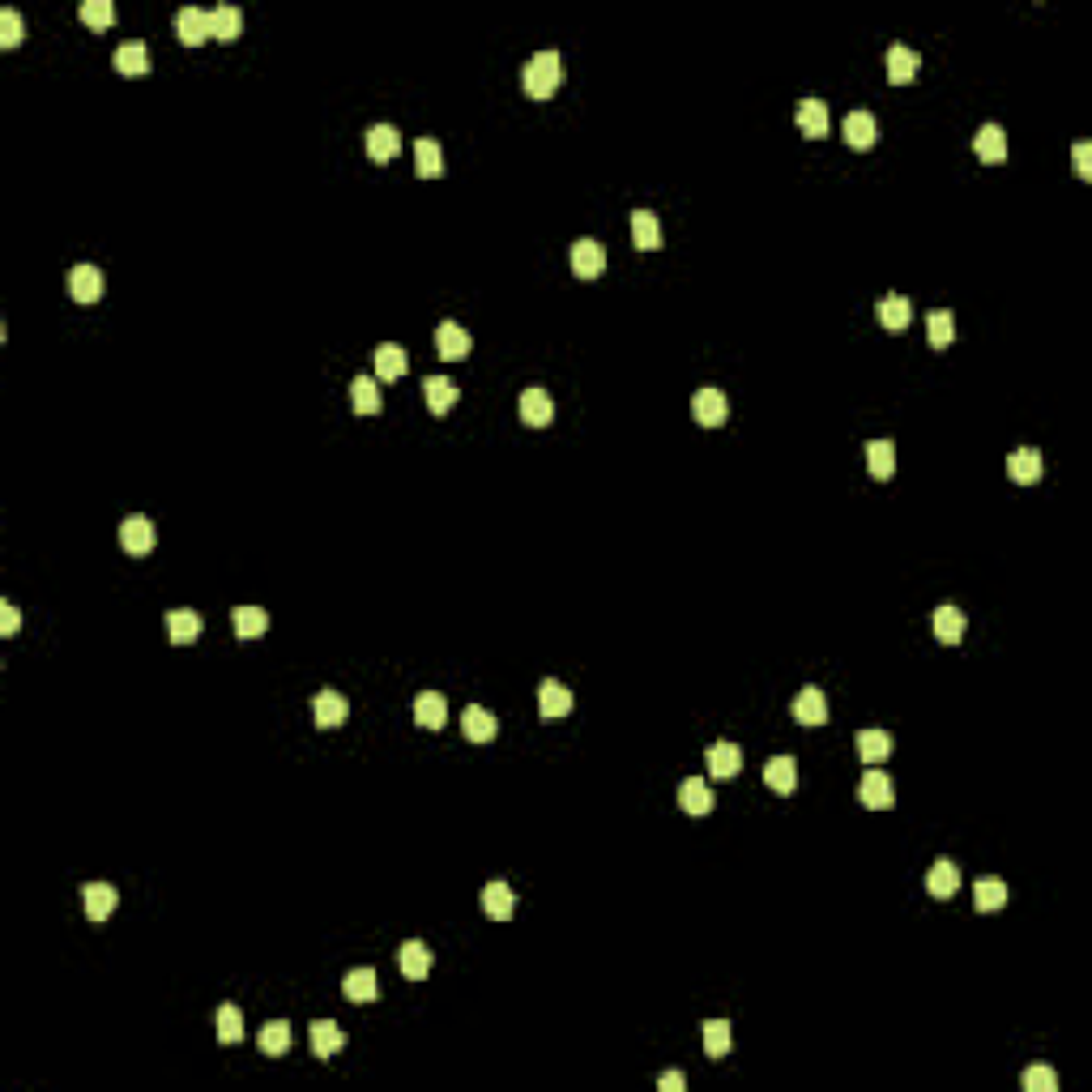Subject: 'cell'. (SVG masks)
<instances>
[{
	"label": "cell",
	"mask_w": 1092,
	"mask_h": 1092,
	"mask_svg": "<svg viewBox=\"0 0 1092 1092\" xmlns=\"http://www.w3.org/2000/svg\"><path fill=\"white\" fill-rule=\"evenodd\" d=\"M559 81H564L559 51H538V56H529L526 73H521V86H526L529 99H551V94L559 90Z\"/></svg>",
	"instance_id": "cell-1"
},
{
	"label": "cell",
	"mask_w": 1092,
	"mask_h": 1092,
	"mask_svg": "<svg viewBox=\"0 0 1092 1092\" xmlns=\"http://www.w3.org/2000/svg\"><path fill=\"white\" fill-rule=\"evenodd\" d=\"M175 34H180L184 48H201L205 39H213V13L197 9V5L180 9V18H175Z\"/></svg>",
	"instance_id": "cell-2"
},
{
	"label": "cell",
	"mask_w": 1092,
	"mask_h": 1092,
	"mask_svg": "<svg viewBox=\"0 0 1092 1092\" xmlns=\"http://www.w3.org/2000/svg\"><path fill=\"white\" fill-rule=\"evenodd\" d=\"M858 799H862V807H870V811H888L892 802H896V785H892L888 772L867 769L862 772V785H858Z\"/></svg>",
	"instance_id": "cell-3"
},
{
	"label": "cell",
	"mask_w": 1092,
	"mask_h": 1092,
	"mask_svg": "<svg viewBox=\"0 0 1092 1092\" xmlns=\"http://www.w3.org/2000/svg\"><path fill=\"white\" fill-rule=\"evenodd\" d=\"M538 713H542V721H564L572 713V691L555 678H542L538 683Z\"/></svg>",
	"instance_id": "cell-4"
},
{
	"label": "cell",
	"mask_w": 1092,
	"mask_h": 1092,
	"mask_svg": "<svg viewBox=\"0 0 1092 1092\" xmlns=\"http://www.w3.org/2000/svg\"><path fill=\"white\" fill-rule=\"evenodd\" d=\"M312 717H316V726H321V730H337V726H346V721H350V704H346L342 691H316Z\"/></svg>",
	"instance_id": "cell-5"
},
{
	"label": "cell",
	"mask_w": 1092,
	"mask_h": 1092,
	"mask_svg": "<svg viewBox=\"0 0 1092 1092\" xmlns=\"http://www.w3.org/2000/svg\"><path fill=\"white\" fill-rule=\"evenodd\" d=\"M691 415H696L700 427H721L730 418V402L721 389H700L696 397H691Z\"/></svg>",
	"instance_id": "cell-6"
},
{
	"label": "cell",
	"mask_w": 1092,
	"mask_h": 1092,
	"mask_svg": "<svg viewBox=\"0 0 1092 1092\" xmlns=\"http://www.w3.org/2000/svg\"><path fill=\"white\" fill-rule=\"evenodd\" d=\"M69 294L77 304H99L102 299V269L99 265H73L69 269Z\"/></svg>",
	"instance_id": "cell-7"
},
{
	"label": "cell",
	"mask_w": 1092,
	"mask_h": 1092,
	"mask_svg": "<svg viewBox=\"0 0 1092 1092\" xmlns=\"http://www.w3.org/2000/svg\"><path fill=\"white\" fill-rule=\"evenodd\" d=\"M602 269H607V248H602V243L597 239H577L572 243V273H577V278L594 282Z\"/></svg>",
	"instance_id": "cell-8"
},
{
	"label": "cell",
	"mask_w": 1092,
	"mask_h": 1092,
	"mask_svg": "<svg viewBox=\"0 0 1092 1092\" xmlns=\"http://www.w3.org/2000/svg\"><path fill=\"white\" fill-rule=\"evenodd\" d=\"M423 397H427V410H431L435 418H444L448 410L461 402V389H457L453 380H444V375H427V380H423Z\"/></svg>",
	"instance_id": "cell-9"
},
{
	"label": "cell",
	"mask_w": 1092,
	"mask_h": 1092,
	"mask_svg": "<svg viewBox=\"0 0 1092 1092\" xmlns=\"http://www.w3.org/2000/svg\"><path fill=\"white\" fill-rule=\"evenodd\" d=\"M81 900H86V918L107 921L116 913V905H120V892H116L112 883H86V888H81Z\"/></svg>",
	"instance_id": "cell-10"
},
{
	"label": "cell",
	"mask_w": 1092,
	"mask_h": 1092,
	"mask_svg": "<svg viewBox=\"0 0 1092 1092\" xmlns=\"http://www.w3.org/2000/svg\"><path fill=\"white\" fill-rule=\"evenodd\" d=\"M402 154V132L393 124H372L367 129V158L372 162H393Z\"/></svg>",
	"instance_id": "cell-11"
},
{
	"label": "cell",
	"mask_w": 1092,
	"mask_h": 1092,
	"mask_svg": "<svg viewBox=\"0 0 1092 1092\" xmlns=\"http://www.w3.org/2000/svg\"><path fill=\"white\" fill-rule=\"evenodd\" d=\"M794 721L799 726H824L828 721V696L819 688H802L794 696Z\"/></svg>",
	"instance_id": "cell-12"
},
{
	"label": "cell",
	"mask_w": 1092,
	"mask_h": 1092,
	"mask_svg": "<svg viewBox=\"0 0 1092 1092\" xmlns=\"http://www.w3.org/2000/svg\"><path fill=\"white\" fill-rule=\"evenodd\" d=\"M397 964H402V973L410 981H423L427 973H431V948H427L423 939H405L402 948H397Z\"/></svg>",
	"instance_id": "cell-13"
},
{
	"label": "cell",
	"mask_w": 1092,
	"mask_h": 1092,
	"mask_svg": "<svg viewBox=\"0 0 1092 1092\" xmlns=\"http://www.w3.org/2000/svg\"><path fill=\"white\" fill-rule=\"evenodd\" d=\"M704 759H708V772H713L717 781L739 777V772H743V751L734 747V743H726V739L713 743V747L704 751Z\"/></svg>",
	"instance_id": "cell-14"
},
{
	"label": "cell",
	"mask_w": 1092,
	"mask_h": 1092,
	"mask_svg": "<svg viewBox=\"0 0 1092 1092\" xmlns=\"http://www.w3.org/2000/svg\"><path fill=\"white\" fill-rule=\"evenodd\" d=\"M883 69H888V81L892 86H909L913 77H918V69H921V61H918V51H909V48H888V56H883Z\"/></svg>",
	"instance_id": "cell-15"
},
{
	"label": "cell",
	"mask_w": 1092,
	"mask_h": 1092,
	"mask_svg": "<svg viewBox=\"0 0 1092 1092\" xmlns=\"http://www.w3.org/2000/svg\"><path fill=\"white\" fill-rule=\"evenodd\" d=\"M120 546L129 551V555H137V559L150 555L154 551V526L145 521V516H129V521L120 526Z\"/></svg>",
	"instance_id": "cell-16"
},
{
	"label": "cell",
	"mask_w": 1092,
	"mask_h": 1092,
	"mask_svg": "<svg viewBox=\"0 0 1092 1092\" xmlns=\"http://www.w3.org/2000/svg\"><path fill=\"white\" fill-rule=\"evenodd\" d=\"M350 405H354V415H380V410H385V397H380V380H375V375H354V385H350Z\"/></svg>",
	"instance_id": "cell-17"
},
{
	"label": "cell",
	"mask_w": 1092,
	"mask_h": 1092,
	"mask_svg": "<svg viewBox=\"0 0 1092 1092\" xmlns=\"http://www.w3.org/2000/svg\"><path fill=\"white\" fill-rule=\"evenodd\" d=\"M764 781H769L772 794H794V789H799V764H794V756H772L769 764H764Z\"/></svg>",
	"instance_id": "cell-18"
},
{
	"label": "cell",
	"mask_w": 1092,
	"mask_h": 1092,
	"mask_svg": "<svg viewBox=\"0 0 1092 1092\" xmlns=\"http://www.w3.org/2000/svg\"><path fill=\"white\" fill-rule=\"evenodd\" d=\"M483 909H486V918L508 921L516 913V892L508 888L504 880H491L486 883V892H483Z\"/></svg>",
	"instance_id": "cell-19"
},
{
	"label": "cell",
	"mask_w": 1092,
	"mask_h": 1092,
	"mask_svg": "<svg viewBox=\"0 0 1092 1092\" xmlns=\"http://www.w3.org/2000/svg\"><path fill=\"white\" fill-rule=\"evenodd\" d=\"M632 243L640 253H658L662 248V223L653 210H636L632 213Z\"/></svg>",
	"instance_id": "cell-20"
},
{
	"label": "cell",
	"mask_w": 1092,
	"mask_h": 1092,
	"mask_svg": "<svg viewBox=\"0 0 1092 1092\" xmlns=\"http://www.w3.org/2000/svg\"><path fill=\"white\" fill-rule=\"evenodd\" d=\"M342 994L350 1003H375L380 999V977H375V969H350L342 981Z\"/></svg>",
	"instance_id": "cell-21"
},
{
	"label": "cell",
	"mask_w": 1092,
	"mask_h": 1092,
	"mask_svg": "<svg viewBox=\"0 0 1092 1092\" xmlns=\"http://www.w3.org/2000/svg\"><path fill=\"white\" fill-rule=\"evenodd\" d=\"M875 137H880V124H875V116L870 112H850L845 116V142H850V150H870Z\"/></svg>",
	"instance_id": "cell-22"
},
{
	"label": "cell",
	"mask_w": 1092,
	"mask_h": 1092,
	"mask_svg": "<svg viewBox=\"0 0 1092 1092\" xmlns=\"http://www.w3.org/2000/svg\"><path fill=\"white\" fill-rule=\"evenodd\" d=\"M521 418H526L529 427L551 423V418H555V402H551V393H546V389H526V393H521Z\"/></svg>",
	"instance_id": "cell-23"
},
{
	"label": "cell",
	"mask_w": 1092,
	"mask_h": 1092,
	"mask_svg": "<svg viewBox=\"0 0 1092 1092\" xmlns=\"http://www.w3.org/2000/svg\"><path fill=\"white\" fill-rule=\"evenodd\" d=\"M435 350H440V359H466L470 354V334L457 321H444L440 329H435Z\"/></svg>",
	"instance_id": "cell-24"
},
{
	"label": "cell",
	"mask_w": 1092,
	"mask_h": 1092,
	"mask_svg": "<svg viewBox=\"0 0 1092 1092\" xmlns=\"http://www.w3.org/2000/svg\"><path fill=\"white\" fill-rule=\"evenodd\" d=\"M799 129H802V137H811V142L828 137V102L802 99L799 102Z\"/></svg>",
	"instance_id": "cell-25"
},
{
	"label": "cell",
	"mask_w": 1092,
	"mask_h": 1092,
	"mask_svg": "<svg viewBox=\"0 0 1092 1092\" xmlns=\"http://www.w3.org/2000/svg\"><path fill=\"white\" fill-rule=\"evenodd\" d=\"M415 721L423 730H444L448 721V700L440 696V691H423V696L415 700Z\"/></svg>",
	"instance_id": "cell-26"
},
{
	"label": "cell",
	"mask_w": 1092,
	"mask_h": 1092,
	"mask_svg": "<svg viewBox=\"0 0 1092 1092\" xmlns=\"http://www.w3.org/2000/svg\"><path fill=\"white\" fill-rule=\"evenodd\" d=\"M973 150H977L981 162H1003L1007 158V132L999 124H981L977 137H973Z\"/></svg>",
	"instance_id": "cell-27"
},
{
	"label": "cell",
	"mask_w": 1092,
	"mask_h": 1092,
	"mask_svg": "<svg viewBox=\"0 0 1092 1092\" xmlns=\"http://www.w3.org/2000/svg\"><path fill=\"white\" fill-rule=\"evenodd\" d=\"M1007 474H1012V483H1020V486L1042 483V453H1037V448H1020V453H1012L1007 457Z\"/></svg>",
	"instance_id": "cell-28"
},
{
	"label": "cell",
	"mask_w": 1092,
	"mask_h": 1092,
	"mask_svg": "<svg viewBox=\"0 0 1092 1092\" xmlns=\"http://www.w3.org/2000/svg\"><path fill=\"white\" fill-rule=\"evenodd\" d=\"M461 730H466V739L470 743H491L496 739V717H491V708H483V704H470L466 713H461Z\"/></svg>",
	"instance_id": "cell-29"
},
{
	"label": "cell",
	"mask_w": 1092,
	"mask_h": 1092,
	"mask_svg": "<svg viewBox=\"0 0 1092 1092\" xmlns=\"http://www.w3.org/2000/svg\"><path fill=\"white\" fill-rule=\"evenodd\" d=\"M956 888H961V867L948 858L935 862L931 875H926V892H931L935 900H948V896H956Z\"/></svg>",
	"instance_id": "cell-30"
},
{
	"label": "cell",
	"mask_w": 1092,
	"mask_h": 1092,
	"mask_svg": "<svg viewBox=\"0 0 1092 1092\" xmlns=\"http://www.w3.org/2000/svg\"><path fill=\"white\" fill-rule=\"evenodd\" d=\"M875 316H880L883 329H909V321H913V304L905 299V294H883L880 304H875Z\"/></svg>",
	"instance_id": "cell-31"
},
{
	"label": "cell",
	"mask_w": 1092,
	"mask_h": 1092,
	"mask_svg": "<svg viewBox=\"0 0 1092 1092\" xmlns=\"http://www.w3.org/2000/svg\"><path fill=\"white\" fill-rule=\"evenodd\" d=\"M867 470H870V478L888 483V478L896 474V444H892V440H870L867 444Z\"/></svg>",
	"instance_id": "cell-32"
},
{
	"label": "cell",
	"mask_w": 1092,
	"mask_h": 1092,
	"mask_svg": "<svg viewBox=\"0 0 1092 1092\" xmlns=\"http://www.w3.org/2000/svg\"><path fill=\"white\" fill-rule=\"evenodd\" d=\"M678 807L688 811V815H708V811H713V789H708V781H700V777L683 781V785H678Z\"/></svg>",
	"instance_id": "cell-33"
},
{
	"label": "cell",
	"mask_w": 1092,
	"mask_h": 1092,
	"mask_svg": "<svg viewBox=\"0 0 1092 1092\" xmlns=\"http://www.w3.org/2000/svg\"><path fill=\"white\" fill-rule=\"evenodd\" d=\"M167 636H171V645H193L197 636H201V615L197 610H167Z\"/></svg>",
	"instance_id": "cell-34"
},
{
	"label": "cell",
	"mask_w": 1092,
	"mask_h": 1092,
	"mask_svg": "<svg viewBox=\"0 0 1092 1092\" xmlns=\"http://www.w3.org/2000/svg\"><path fill=\"white\" fill-rule=\"evenodd\" d=\"M346 1045V1029L334 1020H316L312 1024V1054L316 1058H334L337 1050Z\"/></svg>",
	"instance_id": "cell-35"
},
{
	"label": "cell",
	"mask_w": 1092,
	"mask_h": 1092,
	"mask_svg": "<svg viewBox=\"0 0 1092 1092\" xmlns=\"http://www.w3.org/2000/svg\"><path fill=\"white\" fill-rule=\"evenodd\" d=\"M372 367H375V380H402L405 375V350L402 346H375L372 354Z\"/></svg>",
	"instance_id": "cell-36"
},
{
	"label": "cell",
	"mask_w": 1092,
	"mask_h": 1092,
	"mask_svg": "<svg viewBox=\"0 0 1092 1092\" xmlns=\"http://www.w3.org/2000/svg\"><path fill=\"white\" fill-rule=\"evenodd\" d=\"M892 751H896V743H892L888 730H862L858 734V756L867 759V764H883Z\"/></svg>",
	"instance_id": "cell-37"
},
{
	"label": "cell",
	"mask_w": 1092,
	"mask_h": 1092,
	"mask_svg": "<svg viewBox=\"0 0 1092 1092\" xmlns=\"http://www.w3.org/2000/svg\"><path fill=\"white\" fill-rule=\"evenodd\" d=\"M231 623H235V636H243V640H256L269 632V615H265L261 607H235Z\"/></svg>",
	"instance_id": "cell-38"
},
{
	"label": "cell",
	"mask_w": 1092,
	"mask_h": 1092,
	"mask_svg": "<svg viewBox=\"0 0 1092 1092\" xmlns=\"http://www.w3.org/2000/svg\"><path fill=\"white\" fill-rule=\"evenodd\" d=\"M116 69H120L124 77H145V73H150V48H145V43H124V48L116 51Z\"/></svg>",
	"instance_id": "cell-39"
},
{
	"label": "cell",
	"mask_w": 1092,
	"mask_h": 1092,
	"mask_svg": "<svg viewBox=\"0 0 1092 1092\" xmlns=\"http://www.w3.org/2000/svg\"><path fill=\"white\" fill-rule=\"evenodd\" d=\"M973 905H977L981 913L1003 909V905H1007V883H1003V880H994V875H986V880H977V883H973Z\"/></svg>",
	"instance_id": "cell-40"
},
{
	"label": "cell",
	"mask_w": 1092,
	"mask_h": 1092,
	"mask_svg": "<svg viewBox=\"0 0 1092 1092\" xmlns=\"http://www.w3.org/2000/svg\"><path fill=\"white\" fill-rule=\"evenodd\" d=\"M964 627H969L964 610H956V607H939V610H935V636H939L943 645H956V640L964 636Z\"/></svg>",
	"instance_id": "cell-41"
},
{
	"label": "cell",
	"mask_w": 1092,
	"mask_h": 1092,
	"mask_svg": "<svg viewBox=\"0 0 1092 1092\" xmlns=\"http://www.w3.org/2000/svg\"><path fill=\"white\" fill-rule=\"evenodd\" d=\"M415 171L423 175V180H435V175H444V154H440V145H435L431 137L415 142Z\"/></svg>",
	"instance_id": "cell-42"
},
{
	"label": "cell",
	"mask_w": 1092,
	"mask_h": 1092,
	"mask_svg": "<svg viewBox=\"0 0 1092 1092\" xmlns=\"http://www.w3.org/2000/svg\"><path fill=\"white\" fill-rule=\"evenodd\" d=\"M243 34V13L235 5H218L213 9V39L218 43H235Z\"/></svg>",
	"instance_id": "cell-43"
},
{
	"label": "cell",
	"mask_w": 1092,
	"mask_h": 1092,
	"mask_svg": "<svg viewBox=\"0 0 1092 1092\" xmlns=\"http://www.w3.org/2000/svg\"><path fill=\"white\" fill-rule=\"evenodd\" d=\"M256 1042H261V1050L269 1054V1058H282V1054L291 1050V1024H286V1020H269L261 1029V1037H256Z\"/></svg>",
	"instance_id": "cell-44"
},
{
	"label": "cell",
	"mask_w": 1092,
	"mask_h": 1092,
	"mask_svg": "<svg viewBox=\"0 0 1092 1092\" xmlns=\"http://www.w3.org/2000/svg\"><path fill=\"white\" fill-rule=\"evenodd\" d=\"M926 337H931L935 350H948V346L956 342V321H951V312H931L926 316Z\"/></svg>",
	"instance_id": "cell-45"
},
{
	"label": "cell",
	"mask_w": 1092,
	"mask_h": 1092,
	"mask_svg": "<svg viewBox=\"0 0 1092 1092\" xmlns=\"http://www.w3.org/2000/svg\"><path fill=\"white\" fill-rule=\"evenodd\" d=\"M218 1042L223 1045H235V1042H243V1016H239V1007H218Z\"/></svg>",
	"instance_id": "cell-46"
},
{
	"label": "cell",
	"mask_w": 1092,
	"mask_h": 1092,
	"mask_svg": "<svg viewBox=\"0 0 1092 1092\" xmlns=\"http://www.w3.org/2000/svg\"><path fill=\"white\" fill-rule=\"evenodd\" d=\"M704 1054L708 1058H726L730 1054V1024L726 1020H708L704 1024Z\"/></svg>",
	"instance_id": "cell-47"
},
{
	"label": "cell",
	"mask_w": 1092,
	"mask_h": 1092,
	"mask_svg": "<svg viewBox=\"0 0 1092 1092\" xmlns=\"http://www.w3.org/2000/svg\"><path fill=\"white\" fill-rule=\"evenodd\" d=\"M81 21H86L90 31H107V26L116 21L112 0H86V5H81Z\"/></svg>",
	"instance_id": "cell-48"
},
{
	"label": "cell",
	"mask_w": 1092,
	"mask_h": 1092,
	"mask_svg": "<svg viewBox=\"0 0 1092 1092\" xmlns=\"http://www.w3.org/2000/svg\"><path fill=\"white\" fill-rule=\"evenodd\" d=\"M1020 1088L1024 1092H1054L1058 1088V1075H1054L1045 1062H1037V1067H1029V1072L1020 1075Z\"/></svg>",
	"instance_id": "cell-49"
},
{
	"label": "cell",
	"mask_w": 1092,
	"mask_h": 1092,
	"mask_svg": "<svg viewBox=\"0 0 1092 1092\" xmlns=\"http://www.w3.org/2000/svg\"><path fill=\"white\" fill-rule=\"evenodd\" d=\"M26 26H21V13L18 9H5L0 13V48H18Z\"/></svg>",
	"instance_id": "cell-50"
},
{
	"label": "cell",
	"mask_w": 1092,
	"mask_h": 1092,
	"mask_svg": "<svg viewBox=\"0 0 1092 1092\" xmlns=\"http://www.w3.org/2000/svg\"><path fill=\"white\" fill-rule=\"evenodd\" d=\"M1072 154H1075V175H1080V180H1092V145L1080 142Z\"/></svg>",
	"instance_id": "cell-51"
},
{
	"label": "cell",
	"mask_w": 1092,
	"mask_h": 1092,
	"mask_svg": "<svg viewBox=\"0 0 1092 1092\" xmlns=\"http://www.w3.org/2000/svg\"><path fill=\"white\" fill-rule=\"evenodd\" d=\"M18 627H21L18 607H13V602H0V632H5V636H13Z\"/></svg>",
	"instance_id": "cell-52"
},
{
	"label": "cell",
	"mask_w": 1092,
	"mask_h": 1092,
	"mask_svg": "<svg viewBox=\"0 0 1092 1092\" xmlns=\"http://www.w3.org/2000/svg\"><path fill=\"white\" fill-rule=\"evenodd\" d=\"M658 1088L662 1092H683V1088H688V1075H683V1072H666L658 1080Z\"/></svg>",
	"instance_id": "cell-53"
}]
</instances>
